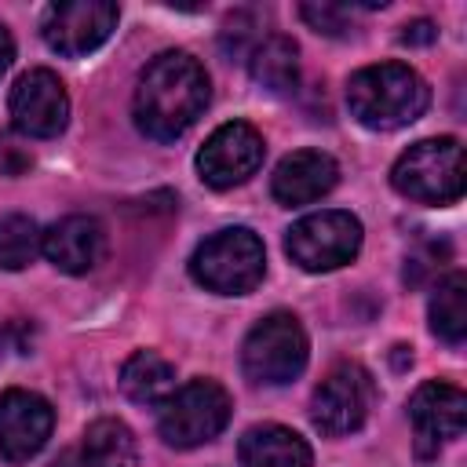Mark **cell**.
I'll use <instances>...</instances> for the list:
<instances>
[{
  "label": "cell",
  "instance_id": "obj_1",
  "mask_svg": "<svg viewBox=\"0 0 467 467\" xmlns=\"http://www.w3.org/2000/svg\"><path fill=\"white\" fill-rule=\"evenodd\" d=\"M208 106V73L186 51L157 55L135 88V124L157 142L179 139Z\"/></svg>",
  "mask_w": 467,
  "mask_h": 467
},
{
  "label": "cell",
  "instance_id": "obj_2",
  "mask_svg": "<svg viewBox=\"0 0 467 467\" xmlns=\"http://www.w3.org/2000/svg\"><path fill=\"white\" fill-rule=\"evenodd\" d=\"M431 102L427 80L405 62L365 66L347 80V106L358 124L372 131H394L423 117Z\"/></svg>",
  "mask_w": 467,
  "mask_h": 467
},
{
  "label": "cell",
  "instance_id": "obj_3",
  "mask_svg": "<svg viewBox=\"0 0 467 467\" xmlns=\"http://www.w3.org/2000/svg\"><path fill=\"white\" fill-rule=\"evenodd\" d=\"M390 182L401 197L420 204H452L463 193V146L452 135L412 142L390 168Z\"/></svg>",
  "mask_w": 467,
  "mask_h": 467
},
{
  "label": "cell",
  "instance_id": "obj_4",
  "mask_svg": "<svg viewBox=\"0 0 467 467\" xmlns=\"http://www.w3.org/2000/svg\"><path fill=\"white\" fill-rule=\"evenodd\" d=\"M190 274L197 285L219 296H244L252 292L266 274V252L263 241L248 226H230L212 234L197 244L190 255Z\"/></svg>",
  "mask_w": 467,
  "mask_h": 467
},
{
  "label": "cell",
  "instance_id": "obj_5",
  "mask_svg": "<svg viewBox=\"0 0 467 467\" xmlns=\"http://www.w3.org/2000/svg\"><path fill=\"white\" fill-rule=\"evenodd\" d=\"M241 365L252 383L281 387L296 379L306 365V332L299 317L288 310H274L263 321H255L241 347Z\"/></svg>",
  "mask_w": 467,
  "mask_h": 467
},
{
  "label": "cell",
  "instance_id": "obj_6",
  "mask_svg": "<svg viewBox=\"0 0 467 467\" xmlns=\"http://www.w3.org/2000/svg\"><path fill=\"white\" fill-rule=\"evenodd\" d=\"M230 394L215 379H190L186 387L171 390L161 405L157 431L175 449H193L212 441L230 423Z\"/></svg>",
  "mask_w": 467,
  "mask_h": 467
},
{
  "label": "cell",
  "instance_id": "obj_7",
  "mask_svg": "<svg viewBox=\"0 0 467 467\" xmlns=\"http://www.w3.org/2000/svg\"><path fill=\"white\" fill-rule=\"evenodd\" d=\"M358 248H361V223L358 215L339 212V208L303 215L285 237V252L292 255V263L310 274L350 263Z\"/></svg>",
  "mask_w": 467,
  "mask_h": 467
},
{
  "label": "cell",
  "instance_id": "obj_8",
  "mask_svg": "<svg viewBox=\"0 0 467 467\" xmlns=\"http://www.w3.org/2000/svg\"><path fill=\"white\" fill-rule=\"evenodd\" d=\"M372 401H376V383L368 368H361L358 361H343L317 383L310 401V420L321 434L339 438L358 431L368 420Z\"/></svg>",
  "mask_w": 467,
  "mask_h": 467
},
{
  "label": "cell",
  "instance_id": "obj_9",
  "mask_svg": "<svg viewBox=\"0 0 467 467\" xmlns=\"http://www.w3.org/2000/svg\"><path fill=\"white\" fill-rule=\"evenodd\" d=\"M117 4L109 0H69V4H51L44 15V44L66 58H80L106 44V36L117 29Z\"/></svg>",
  "mask_w": 467,
  "mask_h": 467
},
{
  "label": "cell",
  "instance_id": "obj_10",
  "mask_svg": "<svg viewBox=\"0 0 467 467\" xmlns=\"http://www.w3.org/2000/svg\"><path fill=\"white\" fill-rule=\"evenodd\" d=\"M263 153H266L263 135L244 120H230V124L215 128L208 135V142L201 146L197 171L212 190H230L259 171Z\"/></svg>",
  "mask_w": 467,
  "mask_h": 467
},
{
  "label": "cell",
  "instance_id": "obj_11",
  "mask_svg": "<svg viewBox=\"0 0 467 467\" xmlns=\"http://www.w3.org/2000/svg\"><path fill=\"white\" fill-rule=\"evenodd\" d=\"M69 120V95L51 69H29L11 88V124L33 139H55Z\"/></svg>",
  "mask_w": 467,
  "mask_h": 467
},
{
  "label": "cell",
  "instance_id": "obj_12",
  "mask_svg": "<svg viewBox=\"0 0 467 467\" xmlns=\"http://www.w3.org/2000/svg\"><path fill=\"white\" fill-rule=\"evenodd\" d=\"M55 427V409L22 387H11L0 394V456L7 463H26L33 460Z\"/></svg>",
  "mask_w": 467,
  "mask_h": 467
},
{
  "label": "cell",
  "instance_id": "obj_13",
  "mask_svg": "<svg viewBox=\"0 0 467 467\" xmlns=\"http://www.w3.org/2000/svg\"><path fill=\"white\" fill-rule=\"evenodd\" d=\"M409 420L416 427L420 452H434L438 441H449V438H460L463 434V423H467V394L460 387H452V383L427 379L409 398Z\"/></svg>",
  "mask_w": 467,
  "mask_h": 467
},
{
  "label": "cell",
  "instance_id": "obj_14",
  "mask_svg": "<svg viewBox=\"0 0 467 467\" xmlns=\"http://www.w3.org/2000/svg\"><path fill=\"white\" fill-rule=\"evenodd\" d=\"M40 252L62 274H88L106 255V230L91 215H66L44 230Z\"/></svg>",
  "mask_w": 467,
  "mask_h": 467
},
{
  "label": "cell",
  "instance_id": "obj_15",
  "mask_svg": "<svg viewBox=\"0 0 467 467\" xmlns=\"http://www.w3.org/2000/svg\"><path fill=\"white\" fill-rule=\"evenodd\" d=\"M339 179V164L321 153V150H296L288 153L277 168H274V179H270V193L288 204V208H299V204H310L317 197H325Z\"/></svg>",
  "mask_w": 467,
  "mask_h": 467
},
{
  "label": "cell",
  "instance_id": "obj_16",
  "mask_svg": "<svg viewBox=\"0 0 467 467\" xmlns=\"http://www.w3.org/2000/svg\"><path fill=\"white\" fill-rule=\"evenodd\" d=\"M241 467H310V445L281 423H259L241 438Z\"/></svg>",
  "mask_w": 467,
  "mask_h": 467
},
{
  "label": "cell",
  "instance_id": "obj_17",
  "mask_svg": "<svg viewBox=\"0 0 467 467\" xmlns=\"http://www.w3.org/2000/svg\"><path fill=\"white\" fill-rule=\"evenodd\" d=\"M120 390L135 405H164L175 390V368L157 350H135L120 368Z\"/></svg>",
  "mask_w": 467,
  "mask_h": 467
},
{
  "label": "cell",
  "instance_id": "obj_18",
  "mask_svg": "<svg viewBox=\"0 0 467 467\" xmlns=\"http://www.w3.org/2000/svg\"><path fill=\"white\" fill-rule=\"evenodd\" d=\"M252 80L274 95H285L299 80V47L288 36H266L248 55Z\"/></svg>",
  "mask_w": 467,
  "mask_h": 467
},
{
  "label": "cell",
  "instance_id": "obj_19",
  "mask_svg": "<svg viewBox=\"0 0 467 467\" xmlns=\"http://www.w3.org/2000/svg\"><path fill=\"white\" fill-rule=\"evenodd\" d=\"M139 441L128 423L106 416L84 431V467H135Z\"/></svg>",
  "mask_w": 467,
  "mask_h": 467
},
{
  "label": "cell",
  "instance_id": "obj_20",
  "mask_svg": "<svg viewBox=\"0 0 467 467\" xmlns=\"http://www.w3.org/2000/svg\"><path fill=\"white\" fill-rule=\"evenodd\" d=\"M431 328L445 343L460 347L467 336V277L456 270L445 281H438L431 296Z\"/></svg>",
  "mask_w": 467,
  "mask_h": 467
},
{
  "label": "cell",
  "instance_id": "obj_21",
  "mask_svg": "<svg viewBox=\"0 0 467 467\" xmlns=\"http://www.w3.org/2000/svg\"><path fill=\"white\" fill-rule=\"evenodd\" d=\"M44 234L29 215H0V270H22L36 259Z\"/></svg>",
  "mask_w": 467,
  "mask_h": 467
},
{
  "label": "cell",
  "instance_id": "obj_22",
  "mask_svg": "<svg viewBox=\"0 0 467 467\" xmlns=\"http://www.w3.org/2000/svg\"><path fill=\"white\" fill-rule=\"evenodd\" d=\"M299 15L325 36H343L347 33V11L339 4H303Z\"/></svg>",
  "mask_w": 467,
  "mask_h": 467
},
{
  "label": "cell",
  "instance_id": "obj_23",
  "mask_svg": "<svg viewBox=\"0 0 467 467\" xmlns=\"http://www.w3.org/2000/svg\"><path fill=\"white\" fill-rule=\"evenodd\" d=\"M401 40L405 44H431L434 40V26L431 22H412V26H405V33H401Z\"/></svg>",
  "mask_w": 467,
  "mask_h": 467
},
{
  "label": "cell",
  "instance_id": "obj_24",
  "mask_svg": "<svg viewBox=\"0 0 467 467\" xmlns=\"http://www.w3.org/2000/svg\"><path fill=\"white\" fill-rule=\"evenodd\" d=\"M11 58H15V40H11V33H7L4 26H0V77L7 73Z\"/></svg>",
  "mask_w": 467,
  "mask_h": 467
},
{
  "label": "cell",
  "instance_id": "obj_25",
  "mask_svg": "<svg viewBox=\"0 0 467 467\" xmlns=\"http://www.w3.org/2000/svg\"><path fill=\"white\" fill-rule=\"evenodd\" d=\"M51 467H77V460H73V456H62V460H55Z\"/></svg>",
  "mask_w": 467,
  "mask_h": 467
}]
</instances>
